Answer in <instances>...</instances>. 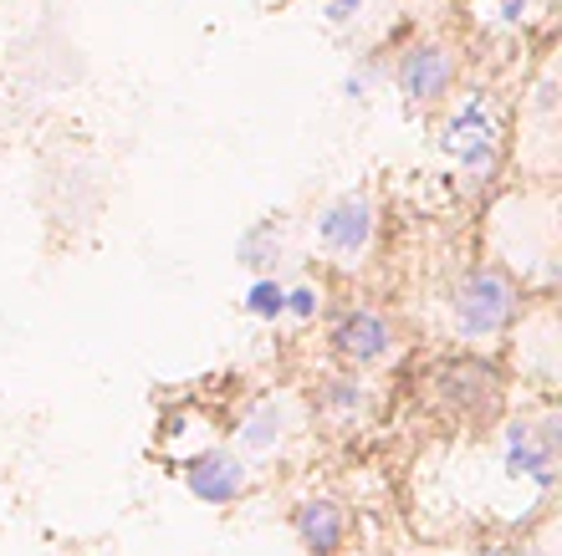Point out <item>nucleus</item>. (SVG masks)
I'll return each mask as SVG.
<instances>
[{"instance_id": "obj_3", "label": "nucleus", "mask_w": 562, "mask_h": 556, "mask_svg": "<svg viewBox=\"0 0 562 556\" xmlns=\"http://www.w3.org/2000/svg\"><path fill=\"white\" fill-rule=\"evenodd\" d=\"M506 469L532 480L537 490H548L558 480V413H542V419H517L506 429V450H502Z\"/></svg>"}, {"instance_id": "obj_14", "label": "nucleus", "mask_w": 562, "mask_h": 556, "mask_svg": "<svg viewBox=\"0 0 562 556\" xmlns=\"http://www.w3.org/2000/svg\"><path fill=\"white\" fill-rule=\"evenodd\" d=\"M317 307H323V292H312V286H296V292H286V311H292V317H312Z\"/></svg>"}, {"instance_id": "obj_10", "label": "nucleus", "mask_w": 562, "mask_h": 556, "mask_svg": "<svg viewBox=\"0 0 562 556\" xmlns=\"http://www.w3.org/2000/svg\"><path fill=\"white\" fill-rule=\"evenodd\" d=\"M281 250V230L277 225H256V230H246V240H240V261L246 265H271Z\"/></svg>"}, {"instance_id": "obj_2", "label": "nucleus", "mask_w": 562, "mask_h": 556, "mask_svg": "<svg viewBox=\"0 0 562 556\" xmlns=\"http://www.w3.org/2000/svg\"><path fill=\"white\" fill-rule=\"evenodd\" d=\"M517 317V286L502 276L496 265H475L456 286V332L465 342H486V337L506 332Z\"/></svg>"}, {"instance_id": "obj_15", "label": "nucleus", "mask_w": 562, "mask_h": 556, "mask_svg": "<svg viewBox=\"0 0 562 556\" xmlns=\"http://www.w3.org/2000/svg\"><path fill=\"white\" fill-rule=\"evenodd\" d=\"M527 5H532V0H496V11H502L506 26H521V21H527Z\"/></svg>"}, {"instance_id": "obj_13", "label": "nucleus", "mask_w": 562, "mask_h": 556, "mask_svg": "<svg viewBox=\"0 0 562 556\" xmlns=\"http://www.w3.org/2000/svg\"><path fill=\"white\" fill-rule=\"evenodd\" d=\"M327 404H333V409L338 413H353L358 404H363V394H358V383H333V388H327Z\"/></svg>"}, {"instance_id": "obj_8", "label": "nucleus", "mask_w": 562, "mask_h": 556, "mask_svg": "<svg viewBox=\"0 0 562 556\" xmlns=\"http://www.w3.org/2000/svg\"><path fill=\"white\" fill-rule=\"evenodd\" d=\"M296 536H302V546L317 556L338 552L342 542V511L333 506V500H302L296 506Z\"/></svg>"}, {"instance_id": "obj_12", "label": "nucleus", "mask_w": 562, "mask_h": 556, "mask_svg": "<svg viewBox=\"0 0 562 556\" xmlns=\"http://www.w3.org/2000/svg\"><path fill=\"white\" fill-rule=\"evenodd\" d=\"M363 15V0H323V21L327 26H353Z\"/></svg>"}, {"instance_id": "obj_9", "label": "nucleus", "mask_w": 562, "mask_h": 556, "mask_svg": "<svg viewBox=\"0 0 562 556\" xmlns=\"http://www.w3.org/2000/svg\"><path fill=\"white\" fill-rule=\"evenodd\" d=\"M281 434H286V424H281V404H277V398H261V404H256V409L246 413V424L236 429L240 450H256V454L277 450Z\"/></svg>"}, {"instance_id": "obj_1", "label": "nucleus", "mask_w": 562, "mask_h": 556, "mask_svg": "<svg viewBox=\"0 0 562 556\" xmlns=\"http://www.w3.org/2000/svg\"><path fill=\"white\" fill-rule=\"evenodd\" d=\"M440 148L465 169L471 179H486L502 159V113L491 103V92H465L456 113L445 117Z\"/></svg>"}, {"instance_id": "obj_4", "label": "nucleus", "mask_w": 562, "mask_h": 556, "mask_svg": "<svg viewBox=\"0 0 562 556\" xmlns=\"http://www.w3.org/2000/svg\"><path fill=\"white\" fill-rule=\"evenodd\" d=\"M317 240L342 261H358L373 240V205L369 194H338L333 205L317 209Z\"/></svg>"}, {"instance_id": "obj_5", "label": "nucleus", "mask_w": 562, "mask_h": 556, "mask_svg": "<svg viewBox=\"0 0 562 556\" xmlns=\"http://www.w3.org/2000/svg\"><path fill=\"white\" fill-rule=\"evenodd\" d=\"M394 77H400V92L415 107H435L445 92H450V82H456V57H450V46H440V42H419L404 52Z\"/></svg>"}, {"instance_id": "obj_6", "label": "nucleus", "mask_w": 562, "mask_h": 556, "mask_svg": "<svg viewBox=\"0 0 562 556\" xmlns=\"http://www.w3.org/2000/svg\"><path fill=\"white\" fill-rule=\"evenodd\" d=\"M184 480H190V490L200 500H210V506H225V500H236L240 490H246V465H240L236 454H200V459H190V469H184Z\"/></svg>"}, {"instance_id": "obj_11", "label": "nucleus", "mask_w": 562, "mask_h": 556, "mask_svg": "<svg viewBox=\"0 0 562 556\" xmlns=\"http://www.w3.org/2000/svg\"><path fill=\"white\" fill-rule=\"evenodd\" d=\"M246 311H251V317H281V311H286V292H281L277 281H256L251 292H246Z\"/></svg>"}, {"instance_id": "obj_7", "label": "nucleus", "mask_w": 562, "mask_h": 556, "mask_svg": "<svg viewBox=\"0 0 562 556\" xmlns=\"http://www.w3.org/2000/svg\"><path fill=\"white\" fill-rule=\"evenodd\" d=\"M333 342H338V352L353 358V363H379L389 352V342H394V332H389V322L379 311H348V317L333 327Z\"/></svg>"}]
</instances>
